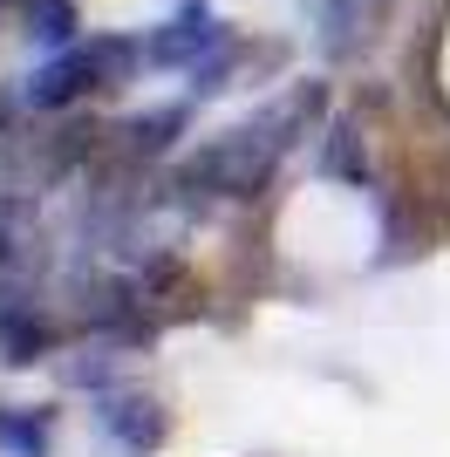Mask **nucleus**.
I'll return each mask as SVG.
<instances>
[{
    "label": "nucleus",
    "instance_id": "obj_1",
    "mask_svg": "<svg viewBox=\"0 0 450 457\" xmlns=\"http://www.w3.org/2000/svg\"><path fill=\"white\" fill-rule=\"evenodd\" d=\"M280 151H287V144H280L273 123H260V130H225V137H212L205 151L185 164V185L219 191V198H239V191H253L266 171H273V157H280Z\"/></svg>",
    "mask_w": 450,
    "mask_h": 457
},
{
    "label": "nucleus",
    "instance_id": "obj_3",
    "mask_svg": "<svg viewBox=\"0 0 450 457\" xmlns=\"http://www.w3.org/2000/svg\"><path fill=\"white\" fill-rule=\"evenodd\" d=\"M28 35L41 41V48H75V7L69 0H35V7H28Z\"/></svg>",
    "mask_w": 450,
    "mask_h": 457
},
{
    "label": "nucleus",
    "instance_id": "obj_2",
    "mask_svg": "<svg viewBox=\"0 0 450 457\" xmlns=\"http://www.w3.org/2000/svg\"><path fill=\"white\" fill-rule=\"evenodd\" d=\"M103 417H110V430H123L130 444H157V430H164L157 403H150V396H130V389H110V396H103Z\"/></svg>",
    "mask_w": 450,
    "mask_h": 457
}]
</instances>
